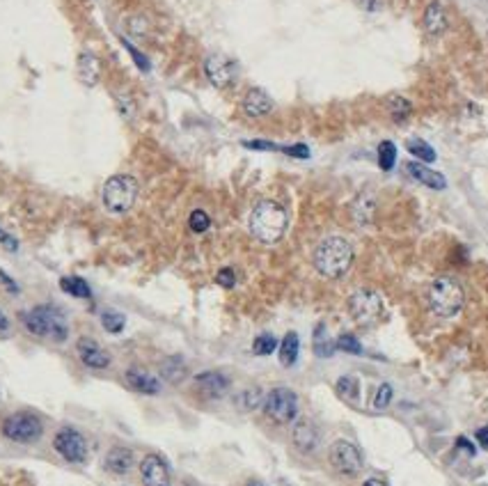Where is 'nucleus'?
<instances>
[{
	"mask_svg": "<svg viewBox=\"0 0 488 486\" xmlns=\"http://www.w3.org/2000/svg\"><path fill=\"white\" fill-rule=\"evenodd\" d=\"M289 228L287 209L275 200H259L247 218V230L261 243H278Z\"/></svg>",
	"mask_w": 488,
	"mask_h": 486,
	"instance_id": "nucleus-1",
	"label": "nucleus"
},
{
	"mask_svg": "<svg viewBox=\"0 0 488 486\" xmlns=\"http://www.w3.org/2000/svg\"><path fill=\"white\" fill-rule=\"evenodd\" d=\"M21 321H23L25 331L34 335V338L58 342V344L67 342V338H69V324H67L65 312L53 305L32 307V310L21 314Z\"/></svg>",
	"mask_w": 488,
	"mask_h": 486,
	"instance_id": "nucleus-2",
	"label": "nucleus"
},
{
	"mask_svg": "<svg viewBox=\"0 0 488 486\" xmlns=\"http://www.w3.org/2000/svg\"><path fill=\"white\" fill-rule=\"evenodd\" d=\"M353 264V245L344 236H326L314 250V269L323 278H342Z\"/></svg>",
	"mask_w": 488,
	"mask_h": 486,
	"instance_id": "nucleus-3",
	"label": "nucleus"
},
{
	"mask_svg": "<svg viewBox=\"0 0 488 486\" xmlns=\"http://www.w3.org/2000/svg\"><path fill=\"white\" fill-rule=\"evenodd\" d=\"M426 298H429V307L433 314H438V317L443 319H450L461 312V307L465 303V291L454 278L443 276L431 283Z\"/></svg>",
	"mask_w": 488,
	"mask_h": 486,
	"instance_id": "nucleus-4",
	"label": "nucleus"
},
{
	"mask_svg": "<svg viewBox=\"0 0 488 486\" xmlns=\"http://www.w3.org/2000/svg\"><path fill=\"white\" fill-rule=\"evenodd\" d=\"M137 179L131 175H113L103 184V207L110 214H126L137 200Z\"/></svg>",
	"mask_w": 488,
	"mask_h": 486,
	"instance_id": "nucleus-5",
	"label": "nucleus"
},
{
	"mask_svg": "<svg viewBox=\"0 0 488 486\" xmlns=\"http://www.w3.org/2000/svg\"><path fill=\"white\" fill-rule=\"evenodd\" d=\"M264 413L275 424H291L298 417V395L291 388H273L264 397Z\"/></svg>",
	"mask_w": 488,
	"mask_h": 486,
	"instance_id": "nucleus-6",
	"label": "nucleus"
},
{
	"mask_svg": "<svg viewBox=\"0 0 488 486\" xmlns=\"http://www.w3.org/2000/svg\"><path fill=\"white\" fill-rule=\"evenodd\" d=\"M5 438H10L14 443H37L41 434H44V424L37 415L32 413H12L10 417L3 420V427H0Z\"/></svg>",
	"mask_w": 488,
	"mask_h": 486,
	"instance_id": "nucleus-7",
	"label": "nucleus"
},
{
	"mask_svg": "<svg viewBox=\"0 0 488 486\" xmlns=\"http://www.w3.org/2000/svg\"><path fill=\"white\" fill-rule=\"evenodd\" d=\"M348 312L360 326H374L383 317V298L374 289H357L348 298Z\"/></svg>",
	"mask_w": 488,
	"mask_h": 486,
	"instance_id": "nucleus-8",
	"label": "nucleus"
},
{
	"mask_svg": "<svg viewBox=\"0 0 488 486\" xmlns=\"http://www.w3.org/2000/svg\"><path fill=\"white\" fill-rule=\"evenodd\" d=\"M328 461L344 477H355L357 472L362 470L360 450H357L351 441H344V438H340V441H335L333 445H330Z\"/></svg>",
	"mask_w": 488,
	"mask_h": 486,
	"instance_id": "nucleus-9",
	"label": "nucleus"
},
{
	"mask_svg": "<svg viewBox=\"0 0 488 486\" xmlns=\"http://www.w3.org/2000/svg\"><path fill=\"white\" fill-rule=\"evenodd\" d=\"M53 448L69 463H85L87 459V441L76 429H60L53 438Z\"/></svg>",
	"mask_w": 488,
	"mask_h": 486,
	"instance_id": "nucleus-10",
	"label": "nucleus"
},
{
	"mask_svg": "<svg viewBox=\"0 0 488 486\" xmlns=\"http://www.w3.org/2000/svg\"><path fill=\"white\" fill-rule=\"evenodd\" d=\"M204 74L211 80V85H216L218 90H227L236 83L239 67L232 58L223 56V53H211L204 60Z\"/></svg>",
	"mask_w": 488,
	"mask_h": 486,
	"instance_id": "nucleus-11",
	"label": "nucleus"
},
{
	"mask_svg": "<svg viewBox=\"0 0 488 486\" xmlns=\"http://www.w3.org/2000/svg\"><path fill=\"white\" fill-rule=\"evenodd\" d=\"M291 443L293 448L302 452V454H314L321 445V431L316 427V422H312L309 417H300L296 420L291 429Z\"/></svg>",
	"mask_w": 488,
	"mask_h": 486,
	"instance_id": "nucleus-12",
	"label": "nucleus"
},
{
	"mask_svg": "<svg viewBox=\"0 0 488 486\" xmlns=\"http://www.w3.org/2000/svg\"><path fill=\"white\" fill-rule=\"evenodd\" d=\"M76 351H78V358L82 365L89 369H108L110 362H113L110 353L92 338H80L78 344H76Z\"/></svg>",
	"mask_w": 488,
	"mask_h": 486,
	"instance_id": "nucleus-13",
	"label": "nucleus"
},
{
	"mask_svg": "<svg viewBox=\"0 0 488 486\" xmlns=\"http://www.w3.org/2000/svg\"><path fill=\"white\" fill-rule=\"evenodd\" d=\"M142 486H170V468L163 456L147 454L140 461Z\"/></svg>",
	"mask_w": 488,
	"mask_h": 486,
	"instance_id": "nucleus-14",
	"label": "nucleus"
},
{
	"mask_svg": "<svg viewBox=\"0 0 488 486\" xmlns=\"http://www.w3.org/2000/svg\"><path fill=\"white\" fill-rule=\"evenodd\" d=\"M243 113L247 115V118H252V120H259V118H266V115H271L273 113V99L268 97V94L264 90H259V87H252V90H247L245 92V97H243Z\"/></svg>",
	"mask_w": 488,
	"mask_h": 486,
	"instance_id": "nucleus-15",
	"label": "nucleus"
},
{
	"mask_svg": "<svg viewBox=\"0 0 488 486\" xmlns=\"http://www.w3.org/2000/svg\"><path fill=\"white\" fill-rule=\"evenodd\" d=\"M195 386L204 397L209 399H218L230 390V379L220 372H202L195 376Z\"/></svg>",
	"mask_w": 488,
	"mask_h": 486,
	"instance_id": "nucleus-16",
	"label": "nucleus"
},
{
	"mask_svg": "<svg viewBox=\"0 0 488 486\" xmlns=\"http://www.w3.org/2000/svg\"><path fill=\"white\" fill-rule=\"evenodd\" d=\"M403 170H406V173H408V177H412L415 181L424 184V186H429V188H433V190H445V188H447L445 177L440 175V173H436V170L426 168L424 163L410 161V163H406Z\"/></svg>",
	"mask_w": 488,
	"mask_h": 486,
	"instance_id": "nucleus-17",
	"label": "nucleus"
},
{
	"mask_svg": "<svg viewBox=\"0 0 488 486\" xmlns=\"http://www.w3.org/2000/svg\"><path fill=\"white\" fill-rule=\"evenodd\" d=\"M103 468L113 475H126L133 468V452L129 448H110L103 456Z\"/></svg>",
	"mask_w": 488,
	"mask_h": 486,
	"instance_id": "nucleus-18",
	"label": "nucleus"
},
{
	"mask_svg": "<svg viewBox=\"0 0 488 486\" xmlns=\"http://www.w3.org/2000/svg\"><path fill=\"white\" fill-rule=\"evenodd\" d=\"M124 376H126V383L131 386V390H135V393H140V395H158L163 388L156 376L142 372V369H137V367L126 369Z\"/></svg>",
	"mask_w": 488,
	"mask_h": 486,
	"instance_id": "nucleus-19",
	"label": "nucleus"
},
{
	"mask_svg": "<svg viewBox=\"0 0 488 486\" xmlns=\"http://www.w3.org/2000/svg\"><path fill=\"white\" fill-rule=\"evenodd\" d=\"M101 78V60L94 53H80L78 56V80L85 87H94Z\"/></svg>",
	"mask_w": 488,
	"mask_h": 486,
	"instance_id": "nucleus-20",
	"label": "nucleus"
},
{
	"mask_svg": "<svg viewBox=\"0 0 488 486\" xmlns=\"http://www.w3.org/2000/svg\"><path fill=\"white\" fill-rule=\"evenodd\" d=\"M424 30L433 37L443 35V32L447 30V16H445L443 8H440V3H436V0H433L424 12Z\"/></svg>",
	"mask_w": 488,
	"mask_h": 486,
	"instance_id": "nucleus-21",
	"label": "nucleus"
},
{
	"mask_svg": "<svg viewBox=\"0 0 488 486\" xmlns=\"http://www.w3.org/2000/svg\"><path fill=\"white\" fill-rule=\"evenodd\" d=\"M298 351H300L298 333L289 331L280 342V365L282 367H293L296 360H298Z\"/></svg>",
	"mask_w": 488,
	"mask_h": 486,
	"instance_id": "nucleus-22",
	"label": "nucleus"
},
{
	"mask_svg": "<svg viewBox=\"0 0 488 486\" xmlns=\"http://www.w3.org/2000/svg\"><path fill=\"white\" fill-rule=\"evenodd\" d=\"M261 401H264V393H261V388H257V386L241 390V393L234 397V406H236L239 410H243V413L257 410L261 406Z\"/></svg>",
	"mask_w": 488,
	"mask_h": 486,
	"instance_id": "nucleus-23",
	"label": "nucleus"
},
{
	"mask_svg": "<svg viewBox=\"0 0 488 486\" xmlns=\"http://www.w3.org/2000/svg\"><path fill=\"white\" fill-rule=\"evenodd\" d=\"M385 111H388V115L392 118V122H406L410 118V113H412V104L408 99H403V97H399V94H390L388 99H385Z\"/></svg>",
	"mask_w": 488,
	"mask_h": 486,
	"instance_id": "nucleus-24",
	"label": "nucleus"
},
{
	"mask_svg": "<svg viewBox=\"0 0 488 486\" xmlns=\"http://www.w3.org/2000/svg\"><path fill=\"white\" fill-rule=\"evenodd\" d=\"M186 374H188V367H186V362L179 358V355H172L161 365V376L172 386H177V383H181L186 379Z\"/></svg>",
	"mask_w": 488,
	"mask_h": 486,
	"instance_id": "nucleus-25",
	"label": "nucleus"
},
{
	"mask_svg": "<svg viewBox=\"0 0 488 486\" xmlns=\"http://www.w3.org/2000/svg\"><path fill=\"white\" fill-rule=\"evenodd\" d=\"M335 344H333V340L328 338V331H326V326L319 324L314 328V353L319 355V358H330V355L335 353Z\"/></svg>",
	"mask_w": 488,
	"mask_h": 486,
	"instance_id": "nucleus-26",
	"label": "nucleus"
},
{
	"mask_svg": "<svg viewBox=\"0 0 488 486\" xmlns=\"http://www.w3.org/2000/svg\"><path fill=\"white\" fill-rule=\"evenodd\" d=\"M60 287H62V291H67L69 296H76V298H89V296H92V289H89V285L82 278H76V276L62 278Z\"/></svg>",
	"mask_w": 488,
	"mask_h": 486,
	"instance_id": "nucleus-27",
	"label": "nucleus"
},
{
	"mask_svg": "<svg viewBox=\"0 0 488 486\" xmlns=\"http://www.w3.org/2000/svg\"><path fill=\"white\" fill-rule=\"evenodd\" d=\"M406 149L415 156V159H419L422 163H433L436 161V149H433L429 142L422 140V138H410L408 142H406Z\"/></svg>",
	"mask_w": 488,
	"mask_h": 486,
	"instance_id": "nucleus-28",
	"label": "nucleus"
},
{
	"mask_svg": "<svg viewBox=\"0 0 488 486\" xmlns=\"http://www.w3.org/2000/svg\"><path fill=\"white\" fill-rule=\"evenodd\" d=\"M101 326H103V331L106 333L117 335V333H122L124 328H126V317H124L122 312H117V310H106L101 314Z\"/></svg>",
	"mask_w": 488,
	"mask_h": 486,
	"instance_id": "nucleus-29",
	"label": "nucleus"
},
{
	"mask_svg": "<svg viewBox=\"0 0 488 486\" xmlns=\"http://www.w3.org/2000/svg\"><path fill=\"white\" fill-rule=\"evenodd\" d=\"M335 388H337V395L348 401H355L357 397H360V381H357L355 376H342Z\"/></svg>",
	"mask_w": 488,
	"mask_h": 486,
	"instance_id": "nucleus-30",
	"label": "nucleus"
},
{
	"mask_svg": "<svg viewBox=\"0 0 488 486\" xmlns=\"http://www.w3.org/2000/svg\"><path fill=\"white\" fill-rule=\"evenodd\" d=\"M395 163H397L395 142L383 140L381 145H378V166H381V170H385V173H390V170L395 168Z\"/></svg>",
	"mask_w": 488,
	"mask_h": 486,
	"instance_id": "nucleus-31",
	"label": "nucleus"
},
{
	"mask_svg": "<svg viewBox=\"0 0 488 486\" xmlns=\"http://www.w3.org/2000/svg\"><path fill=\"white\" fill-rule=\"evenodd\" d=\"M275 349H278V340H275L271 333L257 335L254 342H252V353L254 355H271Z\"/></svg>",
	"mask_w": 488,
	"mask_h": 486,
	"instance_id": "nucleus-32",
	"label": "nucleus"
},
{
	"mask_svg": "<svg viewBox=\"0 0 488 486\" xmlns=\"http://www.w3.org/2000/svg\"><path fill=\"white\" fill-rule=\"evenodd\" d=\"M335 346L340 349V351L351 353V355H360V353H362V344H360V340H357L355 335H351V333L340 335V338H337V342H335Z\"/></svg>",
	"mask_w": 488,
	"mask_h": 486,
	"instance_id": "nucleus-33",
	"label": "nucleus"
},
{
	"mask_svg": "<svg viewBox=\"0 0 488 486\" xmlns=\"http://www.w3.org/2000/svg\"><path fill=\"white\" fill-rule=\"evenodd\" d=\"M188 228H190V232H195V234H204V232L211 228L209 214L202 211V209H195L190 214V218H188Z\"/></svg>",
	"mask_w": 488,
	"mask_h": 486,
	"instance_id": "nucleus-34",
	"label": "nucleus"
},
{
	"mask_svg": "<svg viewBox=\"0 0 488 486\" xmlns=\"http://www.w3.org/2000/svg\"><path fill=\"white\" fill-rule=\"evenodd\" d=\"M392 397H395V388H392L390 383H383V386L376 390L374 408H378V410L388 408V406H390V401H392Z\"/></svg>",
	"mask_w": 488,
	"mask_h": 486,
	"instance_id": "nucleus-35",
	"label": "nucleus"
},
{
	"mask_svg": "<svg viewBox=\"0 0 488 486\" xmlns=\"http://www.w3.org/2000/svg\"><path fill=\"white\" fill-rule=\"evenodd\" d=\"M122 44H124V49H126V51H129V56H131V60H133V63H135V67H137V69H140V71H144V74H147V71H149V60H147V58H144V56H142V53H140V51H137L133 44H131V42H129V39H122Z\"/></svg>",
	"mask_w": 488,
	"mask_h": 486,
	"instance_id": "nucleus-36",
	"label": "nucleus"
},
{
	"mask_svg": "<svg viewBox=\"0 0 488 486\" xmlns=\"http://www.w3.org/2000/svg\"><path fill=\"white\" fill-rule=\"evenodd\" d=\"M280 152H285L287 156H293V159H309V147L298 142V145H289V147H280Z\"/></svg>",
	"mask_w": 488,
	"mask_h": 486,
	"instance_id": "nucleus-37",
	"label": "nucleus"
},
{
	"mask_svg": "<svg viewBox=\"0 0 488 486\" xmlns=\"http://www.w3.org/2000/svg\"><path fill=\"white\" fill-rule=\"evenodd\" d=\"M216 283H218L220 287H225V289H232V287L236 285V276H234L232 269H223V271H218Z\"/></svg>",
	"mask_w": 488,
	"mask_h": 486,
	"instance_id": "nucleus-38",
	"label": "nucleus"
},
{
	"mask_svg": "<svg viewBox=\"0 0 488 486\" xmlns=\"http://www.w3.org/2000/svg\"><path fill=\"white\" fill-rule=\"evenodd\" d=\"M243 147L261 149V152H280V145H273V142H266V140H245Z\"/></svg>",
	"mask_w": 488,
	"mask_h": 486,
	"instance_id": "nucleus-39",
	"label": "nucleus"
},
{
	"mask_svg": "<svg viewBox=\"0 0 488 486\" xmlns=\"http://www.w3.org/2000/svg\"><path fill=\"white\" fill-rule=\"evenodd\" d=\"M353 3L364 12H378L383 8V0H353Z\"/></svg>",
	"mask_w": 488,
	"mask_h": 486,
	"instance_id": "nucleus-40",
	"label": "nucleus"
},
{
	"mask_svg": "<svg viewBox=\"0 0 488 486\" xmlns=\"http://www.w3.org/2000/svg\"><path fill=\"white\" fill-rule=\"evenodd\" d=\"M0 243H3L5 248H7V250H12V252L19 248V241H16V239H14L12 234H7V232H5L3 228H0Z\"/></svg>",
	"mask_w": 488,
	"mask_h": 486,
	"instance_id": "nucleus-41",
	"label": "nucleus"
},
{
	"mask_svg": "<svg viewBox=\"0 0 488 486\" xmlns=\"http://www.w3.org/2000/svg\"><path fill=\"white\" fill-rule=\"evenodd\" d=\"M0 280H3V283H5L7 291H10V294H19V287H16V283H14V280H12L10 276H7L5 271H0Z\"/></svg>",
	"mask_w": 488,
	"mask_h": 486,
	"instance_id": "nucleus-42",
	"label": "nucleus"
},
{
	"mask_svg": "<svg viewBox=\"0 0 488 486\" xmlns=\"http://www.w3.org/2000/svg\"><path fill=\"white\" fill-rule=\"evenodd\" d=\"M456 448L465 450V452H470V456L474 454V452H477V450H474V445H472L470 441H467V438H463V436H458V438H456Z\"/></svg>",
	"mask_w": 488,
	"mask_h": 486,
	"instance_id": "nucleus-43",
	"label": "nucleus"
},
{
	"mask_svg": "<svg viewBox=\"0 0 488 486\" xmlns=\"http://www.w3.org/2000/svg\"><path fill=\"white\" fill-rule=\"evenodd\" d=\"M477 443H479L484 450H488V424H486V427H481V429L477 431Z\"/></svg>",
	"mask_w": 488,
	"mask_h": 486,
	"instance_id": "nucleus-44",
	"label": "nucleus"
},
{
	"mask_svg": "<svg viewBox=\"0 0 488 486\" xmlns=\"http://www.w3.org/2000/svg\"><path fill=\"white\" fill-rule=\"evenodd\" d=\"M10 331V319H7V314L0 310V333Z\"/></svg>",
	"mask_w": 488,
	"mask_h": 486,
	"instance_id": "nucleus-45",
	"label": "nucleus"
},
{
	"mask_svg": "<svg viewBox=\"0 0 488 486\" xmlns=\"http://www.w3.org/2000/svg\"><path fill=\"white\" fill-rule=\"evenodd\" d=\"M362 486H388L383 482V479H378V477H369V479H364Z\"/></svg>",
	"mask_w": 488,
	"mask_h": 486,
	"instance_id": "nucleus-46",
	"label": "nucleus"
},
{
	"mask_svg": "<svg viewBox=\"0 0 488 486\" xmlns=\"http://www.w3.org/2000/svg\"><path fill=\"white\" fill-rule=\"evenodd\" d=\"M247 486H261L259 482H247Z\"/></svg>",
	"mask_w": 488,
	"mask_h": 486,
	"instance_id": "nucleus-47",
	"label": "nucleus"
}]
</instances>
